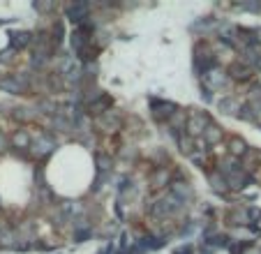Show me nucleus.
<instances>
[{
    "label": "nucleus",
    "instance_id": "f03ea898",
    "mask_svg": "<svg viewBox=\"0 0 261 254\" xmlns=\"http://www.w3.org/2000/svg\"><path fill=\"white\" fill-rule=\"evenodd\" d=\"M208 88H213V90H222V86H227V74L222 72V69H210V72L203 76Z\"/></svg>",
    "mask_w": 261,
    "mask_h": 254
},
{
    "label": "nucleus",
    "instance_id": "9b49d317",
    "mask_svg": "<svg viewBox=\"0 0 261 254\" xmlns=\"http://www.w3.org/2000/svg\"><path fill=\"white\" fill-rule=\"evenodd\" d=\"M167 181H169L167 169H160V171H157V174L153 176V185H155V188H162V185H164Z\"/></svg>",
    "mask_w": 261,
    "mask_h": 254
},
{
    "label": "nucleus",
    "instance_id": "6e6552de",
    "mask_svg": "<svg viewBox=\"0 0 261 254\" xmlns=\"http://www.w3.org/2000/svg\"><path fill=\"white\" fill-rule=\"evenodd\" d=\"M86 14H88V5H76V7L69 9V19L72 21H83V19H88Z\"/></svg>",
    "mask_w": 261,
    "mask_h": 254
},
{
    "label": "nucleus",
    "instance_id": "f8f14e48",
    "mask_svg": "<svg viewBox=\"0 0 261 254\" xmlns=\"http://www.w3.org/2000/svg\"><path fill=\"white\" fill-rule=\"evenodd\" d=\"M231 153L234 155H245V143L241 139H234L231 141Z\"/></svg>",
    "mask_w": 261,
    "mask_h": 254
},
{
    "label": "nucleus",
    "instance_id": "423d86ee",
    "mask_svg": "<svg viewBox=\"0 0 261 254\" xmlns=\"http://www.w3.org/2000/svg\"><path fill=\"white\" fill-rule=\"evenodd\" d=\"M220 139H222V129H220V127L208 125L206 132H203V141H206V143H217Z\"/></svg>",
    "mask_w": 261,
    "mask_h": 254
},
{
    "label": "nucleus",
    "instance_id": "dca6fc26",
    "mask_svg": "<svg viewBox=\"0 0 261 254\" xmlns=\"http://www.w3.org/2000/svg\"><path fill=\"white\" fill-rule=\"evenodd\" d=\"M63 30H61V26H56V30H54V35H61ZM61 42V37H54V44H58Z\"/></svg>",
    "mask_w": 261,
    "mask_h": 254
},
{
    "label": "nucleus",
    "instance_id": "1a4fd4ad",
    "mask_svg": "<svg viewBox=\"0 0 261 254\" xmlns=\"http://www.w3.org/2000/svg\"><path fill=\"white\" fill-rule=\"evenodd\" d=\"M12 143L16 148H28V146H30V136H28L26 132H16L12 136Z\"/></svg>",
    "mask_w": 261,
    "mask_h": 254
},
{
    "label": "nucleus",
    "instance_id": "9d476101",
    "mask_svg": "<svg viewBox=\"0 0 261 254\" xmlns=\"http://www.w3.org/2000/svg\"><path fill=\"white\" fill-rule=\"evenodd\" d=\"M220 109L224 111V114H234V111H241V107L236 104V100H231V97H227V100L220 102Z\"/></svg>",
    "mask_w": 261,
    "mask_h": 254
},
{
    "label": "nucleus",
    "instance_id": "0eeeda50",
    "mask_svg": "<svg viewBox=\"0 0 261 254\" xmlns=\"http://www.w3.org/2000/svg\"><path fill=\"white\" fill-rule=\"evenodd\" d=\"M30 42V35L28 33H14L12 35V40H9V44H12V49L16 51V49H23Z\"/></svg>",
    "mask_w": 261,
    "mask_h": 254
},
{
    "label": "nucleus",
    "instance_id": "7ed1b4c3",
    "mask_svg": "<svg viewBox=\"0 0 261 254\" xmlns=\"http://www.w3.org/2000/svg\"><path fill=\"white\" fill-rule=\"evenodd\" d=\"M208 116L206 114H195L192 118L188 121V129H190V134L192 136H196V134H201V132H206V127H208Z\"/></svg>",
    "mask_w": 261,
    "mask_h": 254
},
{
    "label": "nucleus",
    "instance_id": "4468645a",
    "mask_svg": "<svg viewBox=\"0 0 261 254\" xmlns=\"http://www.w3.org/2000/svg\"><path fill=\"white\" fill-rule=\"evenodd\" d=\"M241 254H261V250L255 248V245H248V248H243Z\"/></svg>",
    "mask_w": 261,
    "mask_h": 254
},
{
    "label": "nucleus",
    "instance_id": "20e7f679",
    "mask_svg": "<svg viewBox=\"0 0 261 254\" xmlns=\"http://www.w3.org/2000/svg\"><path fill=\"white\" fill-rule=\"evenodd\" d=\"M54 148H56V141L51 139V136H47V134H42L40 139L35 141L33 153H35V155H47V153H51Z\"/></svg>",
    "mask_w": 261,
    "mask_h": 254
},
{
    "label": "nucleus",
    "instance_id": "ddd939ff",
    "mask_svg": "<svg viewBox=\"0 0 261 254\" xmlns=\"http://www.w3.org/2000/svg\"><path fill=\"white\" fill-rule=\"evenodd\" d=\"M97 164H100V171H107V169L111 167V160L104 157V155H100V157H97Z\"/></svg>",
    "mask_w": 261,
    "mask_h": 254
},
{
    "label": "nucleus",
    "instance_id": "39448f33",
    "mask_svg": "<svg viewBox=\"0 0 261 254\" xmlns=\"http://www.w3.org/2000/svg\"><path fill=\"white\" fill-rule=\"evenodd\" d=\"M171 194L174 196H178V199L185 203V201L192 199V188H190L188 183H183V181H176L174 185H171Z\"/></svg>",
    "mask_w": 261,
    "mask_h": 254
},
{
    "label": "nucleus",
    "instance_id": "2eb2a0df",
    "mask_svg": "<svg viewBox=\"0 0 261 254\" xmlns=\"http://www.w3.org/2000/svg\"><path fill=\"white\" fill-rule=\"evenodd\" d=\"M2 150H7V136L0 132V153H2Z\"/></svg>",
    "mask_w": 261,
    "mask_h": 254
},
{
    "label": "nucleus",
    "instance_id": "f257e3e1",
    "mask_svg": "<svg viewBox=\"0 0 261 254\" xmlns=\"http://www.w3.org/2000/svg\"><path fill=\"white\" fill-rule=\"evenodd\" d=\"M150 107H153V116L157 118V121H162V118H171V116L176 114V107L171 104V102L153 100L150 102Z\"/></svg>",
    "mask_w": 261,
    "mask_h": 254
},
{
    "label": "nucleus",
    "instance_id": "f3484780",
    "mask_svg": "<svg viewBox=\"0 0 261 254\" xmlns=\"http://www.w3.org/2000/svg\"><path fill=\"white\" fill-rule=\"evenodd\" d=\"M257 229H259V231H261V217H259V220H257Z\"/></svg>",
    "mask_w": 261,
    "mask_h": 254
}]
</instances>
